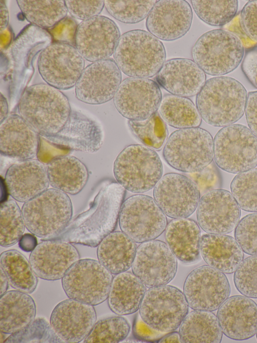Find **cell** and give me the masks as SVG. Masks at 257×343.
Returning <instances> with one entry per match:
<instances>
[{
  "label": "cell",
  "mask_w": 257,
  "mask_h": 343,
  "mask_svg": "<svg viewBox=\"0 0 257 343\" xmlns=\"http://www.w3.org/2000/svg\"><path fill=\"white\" fill-rule=\"evenodd\" d=\"M146 286L133 272L125 271L113 277L108 297L110 309L118 315H126L139 310Z\"/></svg>",
  "instance_id": "4dcf8cb0"
},
{
  "label": "cell",
  "mask_w": 257,
  "mask_h": 343,
  "mask_svg": "<svg viewBox=\"0 0 257 343\" xmlns=\"http://www.w3.org/2000/svg\"><path fill=\"white\" fill-rule=\"evenodd\" d=\"M242 67L248 80L257 88V50L251 51L246 55Z\"/></svg>",
  "instance_id": "f907efd6"
},
{
  "label": "cell",
  "mask_w": 257,
  "mask_h": 343,
  "mask_svg": "<svg viewBox=\"0 0 257 343\" xmlns=\"http://www.w3.org/2000/svg\"><path fill=\"white\" fill-rule=\"evenodd\" d=\"M131 329L130 324L121 316H111L95 322L83 340L86 343H117L124 340Z\"/></svg>",
  "instance_id": "ab89813d"
},
{
  "label": "cell",
  "mask_w": 257,
  "mask_h": 343,
  "mask_svg": "<svg viewBox=\"0 0 257 343\" xmlns=\"http://www.w3.org/2000/svg\"><path fill=\"white\" fill-rule=\"evenodd\" d=\"M245 114L249 129L257 137V91L247 94Z\"/></svg>",
  "instance_id": "c3c4849f"
},
{
  "label": "cell",
  "mask_w": 257,
  "mask_h": 343,
  "mask_svg": "<svg viewBox=\"0 0 257 343\" xmlns=\"http://www.w3.org/2000/svg\"><path fill=\"white\" fill-rule=\"evenodd\" d=\"M189 307L183 292L167 284L147 290L139 311L142 320L148 326L156 331L168 333L179 327Z\"/></svg>",
  "instance_id": "9c48e42d"
},
{
  "label": "cell",
  "mask_w": 257,
  "mask_h": 343,
  "mask_svg": "<svg viewBox=\"0 0 257 343\" xmlns=\"http://www.w3.org/2000/svg\"><path fill=\"white\" fill-rule=\"evenodd\" d=\"M191 2L198 17L213 26H221L229 23L236 16L238 8V2L236 0Z\"/></svg>",
  "instance_id": "74e56055"
},
{
  "label": "cell",
  "mask_w": 257,
  "mask_h": 343,
  "mask_svg": "<svg viewBox=\"0 0 257 343\" xmlns=\"http://www.w3.org/2000/svg\"><path fill=\"white\" fill-rule=\"evenodd\" d=\"M0 266L12 287L28 294L35 290L38 282L37 276L29 261L20 252L15 249L3 252Z\"/></svg>",
  "instance_id": "e575fe53"
},
{
  "label": "cell",
  "mask_w": 257,
  "mask_h": 343,
  "mask_svg": "<svg viewBox=\"0 0 257 343\" xmlns=\"http://www.w3.org/2000/svg\"><path fill=\"white\" fill-rule=\"evenodd\" d=\"M158 110L163 121L175 128L198 127L201 123L202 118L196 106L186 97L166 95Z\"/></svg>",
  "instance_id": "836d02e7"
},
{
  "label": "cell",
  "mask_w": 257,
  "mask_h": 343,
  "mask_svg": "<svg viewBox=\"0 0 257 343\" xmlns=\"http://www.w3.org/2000/svg\"><path fill=\"white\" fill-rule=\"evenodd\" d=\"M5 182L9 194L24 203L47 190L50 185L46 165L34 158L11 165L6 172Z\"/></svg>",
  "instance_id": "cb8c5ba5"
},
{
  "label": "cell",
  "mask_w": 257,
  "mask_h": 343,
  "mask_svg": "<svg viewBox=\"0 0 257 343\" xmlns=\"http://www.w3.org/2000/svg\"><path fill=\"white\" fill-rule=\"evenodd\" d=\"M234 230L235 239L243 251L257 255V212L243 217Z\"/></svg>",
  "instance_id": "f6af8a7d"
},
{
  "label": "cell",
  "mask_w": 257,
  "mask_h": 343,
  "mask_svg": "<svg viewBox=\"0 0 257 343\" xmlns=\"http://www.w3.org/2000/svg\"><path fill=\"white\" fill-rule=\"evenodd\" d=\"M159 342L160 343H179L181 342L179 332L172 331L161 338Z\"/></svg>",
  "instance_id": "db71d44e"
},
{
  "label": "cell",
  "mask_w": 257,
  "mask_h": 343,
  "mask_svg": "<svg viewBox=\"0 0 257 343\" xmlns=\"http://www.w3.org/2000/svg\"><path fill=\"white\" fill-rule=\"evenodd\" d=\"M4 342H65L51 324L43 318L35 319L21 330L12 334Z\"/></svg>",
  "instance_id": "7bdbcfd3"
},
{
  "label": "cell",
  "mask_w": 257,
  "mask_h": 343,
  "mask_svg": "<svg viewBox=\"0 0 257 343\" xmlns=\"http://www.w3.org/2000/svg\"><path fill=\"white\" fill-rule=\"evenodd\" d=\"M241 25L247 36L257 42V0L248 1L240 14Z\"/></svg>",
  "instance_id": "7dc6e473"
},
{
  "label": "cell",
  "mask_w": 257,
  "mask_h": 343,
  "mask_svg": "<svg viewBox=\"0 0 257 343\" xmlns=\"http://www.w3.org/2000/svg\"><path fill=\"white\" fill-rule=\"evenodd\" d=\"M131 269L148 288L167 285L176 276L177 259L166 243L153 239L138 246Z\"/></svg>",
  "instance_id": "9a60e30c"
},
{
  "label": "cell",
  "mask_w": 257,
  "mask_h": 343,
  "mask_svg": "<svg viewBox=\"0 0 257 343\" xmlns=\"http://www.w3.org/2000/svg\"><path fill=\"white\" fill-rule=\"evenodd\" d=\"M214 159L221 169L239 174L257 166V137L247 127H223L213 139Z\"/></svg>",
  "instance_id": "ba28073f"
},
{
  "label": "cell",
  "mask_w": 257,
  "mask_h": 343,
  "mask_svg": "<svg viewBox=\"0 0 257 343\" xmlns=\"http://www.w3.org/2000/svg\"><path fill=\"white\" fill-rule=\"evenodd\" d=\"M1 32L8 26L9 22V11L4 1H0Z\"/></svg>",
  "instance_id": "f5cc1de1"
},
{
  "label": "cell",
  "mask_w": 257,
  "mask_h": 343,
  "mask_svg": "<svg viewBox=\"0 0 257 343\" xmlns=\"http://www.w3.org/2000/svg\"><path fill=\"white\" fill-rule=\"evenodd\" d=\"M39 147L38 133L20 115H9L0 122L2 155L19 161L33 159Z\"/></svg>",
  "instance_id": "484cf974"
},
{
  "label": "cell",
  "mask_w": 257,
  "mask_h": 343,
  "mask_svg": "<svg viewBox=\"0 0 257 343\" xmlns=\"http://www.w3.org/2000/svg\"><path fill=\"white\" fill-rule=\"evenodd\" d=\"M80 255L72 244L58 240H46L37 244L29 257L31 266L41 279H62L69 269L79 260Z\"/></svg>",
  "instance_id": "7402d4cb"
},
{
  "label": "cell",
  "mask_w": 257,
  "mask_h": 343,
  "mask_svg": "<svg viewBox=\"0 0 257 343\" xmlns=\"http://www.w3.org/2000/svg\"><path fill=\"white\" fill-rule=\"evenodd\" d=\"M0 280H1V283H0V295L1 296H2L4 294H5L7 290H8V287H9V284H8V279L6 276L5 273L4 272L3 270L1 268V274H0Z\"/></svg>",
  "instance_id": "9f6ffc18"
},
{
  "label": "cell",
  "mask_w": 257,
  "mask_h": 343,
  "mask_svg": "<svg viewBox=\"0 0 257 343\" xmlns=\"http://www.w3.org/2000/svg\"><path fill=\"white\" fill-rule=\"evenodd\" d=\"M193 13L184 0L157 1L146 20L149 32L159 40L174 41L189 30Z\"/></svg>",
  "instance_id": "44dd1931"
},
{
  "label": "cell",
  "mask_w": 257,
  "mask_h": 343,
  "mask_svg": "<svg viewBox=\"0 0 257 343\" xmlns=\"http://www.w3.org/2000/svg\"><path fill=\"white\" fill-rule=\"evenodd\" d=\"M224 28L235 35L241 41L244 47L250 48L257 46V42L252 40L243 29L240 22L239 14L225 25Z\"/></svg>",
  "instance_id": "681fc988"
},
{
  "label": "cell",
  "mask_w": 257,
  "mask_h": 343,
  "mask_svg": "<svg viewBox=\"0 0 257 343\" xmlns=\"http://www.w3.org/2000/svg\"><path fill=\"white\" fill-rule=\"evenodd\" d=\"M162 94L158 83L146 78L129 77L120 84L113 104L128 120L143 121L157 113Z\"/></svg>",
  "instance_id": "5bb4252c"
},
{
  "label": "cell",
  "mask_w": 257,
  "mask_h": 343,
  "mask_svg": "<svg viewBox=\"0 0 257 343\" xmlns=\"http://www.w3.org/2000/svg\"><path fill=\"white\" fill-rule=\"evenodd\" d=\"M163 156L166 162L177 170L199 173L214 159L213 138L208 131L199 127L180 129L169 136Z\"/></svg>",
  "instance_id": "5b68a950"
},
{
  "label": "cell",
  "mask_w": 257,
  "mask_h": 343,
  "mask_svg": "<svg viewBox=\"0 0 257 343\" xmlns=\"http://www.w3.org/2000/svg\"><path fill=\"white\" fill-rule=\"evenodd\" d=\"M96 321V313L93 305L69 298L55 307L50 322L64 342L76 343L87 337Z\"/></svg>",
  "instance_id": "ffe728a7"
},
{
  "label": "cell",
  "mask_w": 257,
  "mask_h": 343,
  "mask_svg": "<svg viewBox=\"0 0 257 343\" xmlns=\"http://www.w3.org/2000/svg\"><path fill=\"white\" fill-rule=\"evenodd\" d=\"M247 92L235 79L226 76L207 80L196 96V106L201 118L214 127H225L243 115Z\"/></svg>",
  "instance_id": "7a4b0ae2"
},
{
  "label": "cell",
  "mask_w": 257,
  "mask_h": 343,
  "mask_svg": "<svg viewBox=\"0 0 257 343\" xmlns=\"http://www.w3.org/2000/svg\"><path fill=\"white\" fill-rule=\"evenodd\" d=\"M193 61L207 74L222 76L236 69L244 56L239 39L223 29H214L202 35L191 50Z\"/></svg>",
  "instance_id": "52a82bcc"
},
{
  "label": "cell",
  "mask_w": 257,
  "mask_h": 343,
  "mask_svg": "<svg viewBox=\"0 0 257 343\" xmlns=\"http://www.w3.org/2000/svg\"><path fill=\"white\" fill-rule=\"evenodd\" d=\"M19 115L38 133L54 136L69 121L71 109L67 96L47 83L27 88L19 103Z\"/></svg>",
  "instance_id": "6da1fadb"
},
{
  "label": "cell",
  "mask_w": 257,
  "mask_h": 343,
  "mask_svg": "<svg viewBox=\"0 0 257 343\" xmlns=\"http://www.w3.org/2000/svg\"><path fill=\"white\" fill-rule=\"evenodd\" d=\"M46 167L50 185L67 194L79 193L89 179L87 167L74 156L55 157L48 162Z\"/></svg>",
  "instance_id": "f1b7e54d"
},
{
  "label": "cell",
  "mask_w": 257,
  "mask_h": 343,
  "mask_svg": "<svg viewBox=\"0 0 257 343\" xmlns=\"http://www.w3.org/2000/svg\"><path fill=\"white\" fill-rule=\"evenodd\" d=\"M113 171L117 183L134 193H143L155 187L162 177L163 166L158 153L144 145L125 147L117 156Z\"/></svg>",
  "instance_id": "8992f818"
},
{
  "label": "cell",
  "mask_w": 257,
  "mask_h": 343,
  "mask_svg": "<svg viewBox=\"0 0 257 343\" xmlns=\"http://www.w3.org/2000/svg\"><path fill=\"white\" fill-rule=\"evenodd\" d=\"M137 247L136 242L122 231H112L98 245L97 256L98 261L115 275L131 268Z\"/></svg>",
  "instance_id": "1f68e13d"
},
{
  "label": "cell",
  "mask_w": 257,
  "mask_h": 343,
  "mask_svg": "<svg viewBox=\"0 0 257 343\" xmlns=\"http://www.w3.org/2000/svg\"><path fill=\"white\" fill-rule=\"evenodd\" d=\"M128 128L144 145L154 150L162 149L168 135L167 128L159 113L143 121L128 120Z\"/></svg>",
  "instance_id": "f35d334b"
},
{
  "label": "cell",
  "mask_w": 257,
  "mask_h": 343,
  "mask_svg": "<svg viewBox=\"0 0 257 343\" xmlns=\"http://www.w3.org/2000/svg\"><path fill=\"white\" fill-rule=\"evenodd\" d=\"M68 12L74 18L85 21L98 16L104 7V1H65Z\"/></svg>",
  "instance_id": "bcb514c9"
},
{
  "label": "cell",
  "mask_w": 257,
  "mask_h": 343,
  "mask_svg": "<svg viewBox=\"0 0 257 343\" xmlns=\"http://www.w3.org/2000/svg\"><path fill=\"white\" fill-rule=\"evenodd\" d=\"M181 342L219 343L222 331L217 316L211 311L193 310L179 327Z\"/></svg>",
  "instance_id": "d6a6232c"
},
{
  "label": "cell",
  "mask_w": 257,
  "mask_h": 343,
  "mask_svg": "<svg viewBox=\"0 0 257 343\" xmlns=\"http://www.w3.org/2000/svg\"><path fill=\"white\" fill-rule=\"evenodd\" d=\"M37 245V239L33 234L26 233L19 240V246L26 252L32 251Z\"/></svg>",
  "instance_id": "816d5d0a"
},
{
  "label": "cell",
  "mask_w": 257,
  "mask_h": 343,
  "mask_svg": "<svg viewBox=\"0 0 257 343\" xmlns=\"http://www.w3.org/2000/svg\"><path fill=\"white\" fill-rule=\"evenodd\" d=\"M37 66L47 84L59 90H67L75 86L85 68V61L74 45L58 41L42 50Z\"/></svg>",
  "instance_id": "7c38bea8"
},
{
  "label": "cell",
  "mask_w": 257,
  "mask_h": 343,
  "mask_svg": "<svg viewBox=\"0 0 257 343\" xmlns=\"http://www.w3.org/2000/svg\"><path fill=\"white\" fill-rule=\"evenodd\" d=\"M217 317L223 333L236 340L253 336L257 330V304L250 298L228 297L218 308Z\"/></svg>",
  "instance_id": "603a6c76"
},
{
  "label": "cell",
  "mask_w": 257,
  "mask_h": 343,
  "mask_svg": "<svg viewBox=\"0 0 257 343\" xmlns=\"http://www.w3.org/2000/svg\"><path fill=\"white\" fill-rule=\"evenodd\" d=\"M25 223L20 209L13 200L2 202L0 207V244L13 245L20 240L25 231Z\"/></svg>",
  "instance_id": "8d00e7d4"
},
{
  "label": "cell",
  "mask_w": 257,
  "mask_h": 343,
  "mask_svg": "<svg viewBox=\"0 0 257 343\" xmlns=\"http://www.w3.org/2000/svg\"><path fill=\"white\" fill-rule=\"evenodd\" d=\"M230 191L240 209L257 212V168L237 174L231 182Z\"/></svg>",
  "instance_id": "60d3db41"
},
{
  "label": "cell",
  "mask_w": 257,
  "mask_h": 343,
  "mask_svg": "<svg viewBox=\"0 0 257 343\" xmlns=\"http://www.w3.org/2000/svg\"><path fill=\"white\" fill-rule=\"evenodd\" d=\"M157 1H104V7L114 19L125 24L139 23L147 17Z\"/></svg>",
  "instance_id": "b9f144b4"
},
{
  "label": "cell",
  "mask_w": 257,
  "mask_h": 343,
  "mask_svg": "<svg viewBox=\"0 0 257 343\" xmlns=\"http://www.w3.org/2000/svg\"><path fill=\"white\" fill-rule=\"evenodd\" d=\"M21 210L26 228L45 240L52 239L63 231L73 214L68 195L54 188L26 202Z\"/></svg>",
  "instance_id": "277c9868"
},
{
  "label": "cell",
  "mask_w": 257,
  "mask_h": 343,
  "mask_svg": "<svg viewBox=\"0 0 257 343\" xmlns=\"http://www.w3.org/2000/svg\"><path fill=\"white\" fill-rule=\"evenodd\" d=\"M36 314L34 299L19 290L6 292L0 299V329L4 333L13 334L32 322Z\"/></svg>",
  "instance_id": "f546056e"
},
{
  "label": "cell",
  "mask_w": 257,
  "mask_h": 343,
  "mask_svg": "<svg viewBox=\"0 0 257 343\" xmlns=\"http://www.w3.org/2000/svg\"><path fill=\"white\" fill-rule=\"evenodd\" d=\"M156 79L170 94L186 98L197 95L206 81L205 72L198 65L184 58L165 61Z\"/></svg>",
  "instance_id": "d4e9b609"
},
{
  "label": "cell",
  "mask_w": 257,
  "mask_h": 343,
  "mask_svg": "<svg viewBox=\"0 0 257 343\" xmlns=\"http://www.w3.org/2000/svg\"><path fill=\"white\" fill-rule=\"evenodd\" d=\"M113 278L98 261L85 259L69 269L62 278V285L69 298L94 306L108 298Z\"/></svg>",
  "instance_id": "30bf717a"
},
{
  "label": "cell",
  "mask_w": 257,
  "mask_h": 343,
  "mask_svg": "<svg viewBox=\"0 0 257 343\" xmlns=\"http://www.w3.org/2000/svg\"><path fill=\"white\" fill-rule=\"evenodd\" d=\"M233 280L242 295L257 298V255L250 256L242 261L234 272Z\"/></svg>",
  "instance_id": "ee69618b"
},
{
  "label": "cell",
  "mask_w": 257,
  "mask_h": 343,
  "mask_svg": "<svg viewBox=\"0 0 257 343\" xmlns=\"http://www.w3.org/2000/svg\"><path fill=\"white\" fill-rule=\"evenodd\" d=\"M200 252L207 265L227 274L234 273L244 258L243 251L235 239L226 234L202 235Z\"/></svg>",
  "instance_id": "4316f807"
},
{
  "label": "cell",
  "mask_w": 257,
  "mask_h": 343,
  "mask_svg": "<svg viewBox=\"0 0 257 343\" xmlns=\"http://www.w3.org/2000/svg\"><path fill=\"white\" fill-rule=\"evenodd\" d=\"M162 42L150 32L140 29L121 35L113 53L121 71L130 77L146 78L157 75L166 61Z\"/></svg>",
  "instance_id": "3957f363"
},
{
  "label": "cell",
  "mask_w": 257,
  "mask_h": 343,
  "mask_svg": "<svg viewBox=\"0 0 257 343\" xmlns=\"http://www.w3.org/2000/svg\"><path fill=\"white\" fill-rule=\"evenodd\" d=\"M240 208L231 193L222 189L208 191L200 199L196 218L200 227L210 234H226L236 228Z\"/></svg>",
  "instance_id": "d6986e66"
},
{
  "label": "cell",
  "mask_w": 257,
  "mask_h": 343,
  "mask_svg": "<svg viewBox=\"0 0 257 343\" xmlns=\"http://www.w3.org/2000/svg\"><path fill=\"white\" fill-rule=\"evenodd\" d=\"M200 238L198 224L187 218L172 219L165 230L166 244L177 259L185 263L199 259Z\"/></svg>",
  "instance_id": "83f0119b"
},
{
  "label": "cell",
  "mask_w": 257,
  "mask_h": 343,
  "mask_svg": "<svg viewBox=\"0 0 257 343\" xmlns=\"http://www.w3.org/2000/svg\"><path fill=\"white\" fill-rule=\"evenodd\" d=\"M0 122L4 120L9 115V106L7 99L1 93L0 100Z\"/></svg>",
  "instance_id": "11a10c76"
},
{
  "label": "cell",
  "mask_w": 257,
  "mask_h": 343,
  "mask_svg": "<svg viewBox=\"0 0 257 343\" xmlns=\"http://www.w3.org/2000/svg\"><path fill=\"white\" fill-rule=\"evenodd\" d=\"M155 202L171 218H187L196 210L200 199L197 184L181 174L168 173L162 176L153 190Z\"/></svg>",
  "instance_id": "2e32d148"
},
{
  "label": "cell",
  "mask_w": 257,
  "mask_h": 343,
  "mask_svg": "<svg viewBox=\"0 0 257 343\" xmlns=\"http://www.w3.org/2000/svg\"><path fill=\"white\" fill-rule=\"evenodd\" d=\"M256 339H257V330H256Z\"/></svg>",
  "instance_id": "6f0895ef"
},
{
  "label": "cell",
  "mask_w": 257,
  "mask_h": 343,
  "mask_svg": "<svg viewBox=\"0 0 257 343\" xmlns=\"http://www.w3.org/2000/svg\"><path fill=\"white\" fill-rule=\"evenodd\" d=\"M121 83V72L114 59L92 62L83 70L75 86L76 98L90 105H100L113 99Z\"/></svg>",
  "instance_id": "ac0fdd59"
},
{
  "label": "cell",
  "mask_w": 257,
  "mask_h": 343,
  "mask_svg": "<svg viewBox=\"0 0 257 343\" xmlns=\"http://www.w3.org/2000/svg\"><path fill=\"white\" fill-rule=\"evenodd\" d=\"M118 223L121 231L138 243L155 239L165 231L168 224L166 215L154 198L141 194L123 202Z\"/></svg>",
  "instance_id": "8fae6325"
},
{
  "label": "cell",
  "mask_w": 257,
  "mask_h": 343,
  "mask_svg": "<svg viewBox=\"0 0 257 343\" xmlns=\"http://www.w3.org/2000/svg\"><path fill=\"white\" fill-rule=\"evenodd\" d=\"M120 37L115 22L98 15L77 26L74 44L84 60L93 62L109 58L113 54Z\"/></svg>",
  "instance_id": "e0dca14e"
},
{
  "label": "cell",
  "mask_w": 257,
  "mask_h": 343,
  "mask_svg": "<svg viewBox=\"0 0 257 343\" xmlns=\"http://www.w3.org/2000/svg\"><path fill=\"white\" fill-rule=\"evenodd\" d=\"M183 292L189 307L193 310L213 311L229 297L230 287L224 273L203 265L188 275Z\"/></svg>",
  "instance_id": "4fadbf2b"
},
{
  "label": "cell",
  "mask_w": 257,
  "mask_h": 343,
  "mask_svg": "<svg viewBox=\"0 0 257 343\" xmlns=\"http://www.w3.org/2000/svg\"><path fill=\"white\" fill-rule=\"evenodd\" d=\"M17 2L28 22L44 29L58 24L68 14L64 0H18Z\"/></svg>",
  "instance_id": "d590c367"
}]
</instances>
